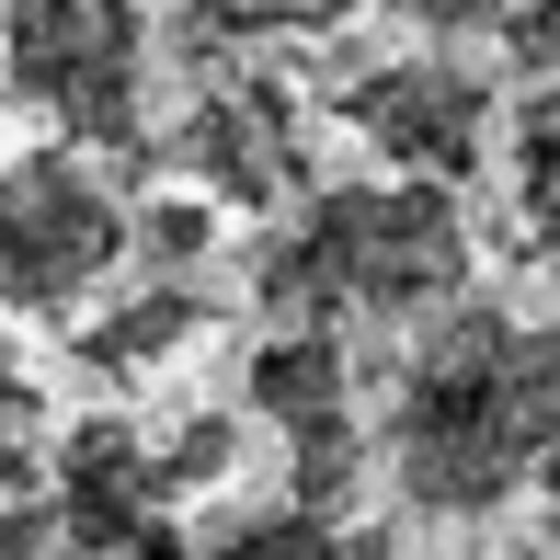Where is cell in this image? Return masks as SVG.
Wrapping results in <instances>:
<instances>
[{"instance_id": "9a60e30c", "label": "cell", "mask_w": 560, "mask_h": 560, "mask_svg": "<svg viewBox=\"0 0 560 560\" xmlns=\"http://www.w3.org/2000/svg\"><path fill=\"white\" fill-rule=\"evenodd\" d=\"M526 0H400V23L435 46H503V23H515Z\"/></svg>"}, {"instance_id": "4fadbf2b", "label": "cell", "mask_w": 560, "mask_h": 560, "mask_svg": "<svg viewBox=\"0 0 560 560\" xmlns=\"http://www.w3.org/2000/svg\"><path fill=\"white\" fill-rule=\"evenodd\" d=\"M218 229H229V207H207L195 184H172V195H149V207H138V264L172 275V287H195V264L218 252Z\"/></svg>"}, {"instance_id": "3957f363", "label": "cell", "mask_w": 560, "mask_h": 560, "mask_svg": "<svg viewBox=\"0 0 560 560\" xmlns=\"http://www.w3.org/2000/svg\"><path fill=\"white\" fill-rule=\"evenodd\" d=\"M161 35L149 0H0V92L58 126V149L126 161L161 138Z\"/></svg>"}, {"instance_id": "8fae6325", "label": "cell", "mask_w": 560, "mask_h": 560, "mask_svg": "<svg viewBox=\"0 0 560 560\" xmlns=\"http://www.w3.org/2000/svg\"><path fill=\"white\" fill-rule=\"evenodd\" d=\"M195 560H389V538H366V526H343V515H310V503H252V515H229Z\"/></svg>"}, {"instance_id": "ba28073f", "label": "cell", "mask_w": 560, "mask_h": 560, "mask_svg": "<svg viewBox=\"0 0 560 560\" xmlns=\"http://www.w3.org/2000/svg\"><path fill=\"white\" fill-rule=\"evenodd\" d=\"M503 241H515L526 275H560V81L515 92V115H503Z\"/></svg>"}, {"instance_id": "ac0fdd59", "label": "cell", "mask_w": 560, "mask_h": 560, "mask_svg": "<svg viewBox=\"0 0 560 560\" xmlns=\"http://www.w3.org/2000/svg\"><path fill=\"white\" fill-rule=\"evenodd\" d=\"M480 560H560V549H480Z\"/></svg>"}, {"instance_id": "9c48e42d", "label": "cell", "mask_w": 560, "mask_h": 560, "mask_svg": "<svg viewBox=\"0 0 560 560\" xmlns=\"http://www.w3.org/2000/svg\"><path fill=\"white\" fill-rule=\"evenodd\" d=\"M366 0H172V46L184 69H229L264 46H332Z\"/></svg>"}, {"instance_id": "7a4b0ae2", "label": "cell", "mask_w": 560, "mask_h": 560, "mask_svg": "<svg viewBox=\"0 0 560 560\" xmlns=\"http://www.w3.org/2000/svg\"><path fill=\"white\" fill-rule=\"evenodd\" d=\"M480 275V229L469 195L446 184H389V172H354L320 184L298 218H275L252 241V320L264 332H423V320L469 310Z\"/></svg>"}, {"instance_id": "2e32d148", "label": "cell", "mask_w": 560, "mask_h": 560, "mask_svg": "<svg viewBox=\"0 0 560 560\" xmlns=\"http://www.w3.org/2000/svg\"><path fill=\"white\" fill-rule=\"evenodd\" d=\"M503 69H515V92L560 81V0H526V12L503 23Z\"/></svg>"}, {"instance_id": "e0dca14e", "label": "cell", "mask_w": 560, "mask_h": 560, "mask_svg": "<svg viewBox=\"0 0 560 560\" xmlns=\"http://www.w3.org/2000/svg\"><path fill=\"white\" fill-rule=\"evenodd\" d=\"M23 400H35V377H23V354H12V332H0V423H12Z\"/></svg>"}, {"instance_id": "52a82bcc", "label": "cell", "mask_w": 560, "mask_h": 560, "mask_svg": "<svg viewBox=\"0 0 560 560\" xmlns=\"http://www.w3.org/2000/svg\"><path fill=\"white\" fill-rule=\"evenodd\" d=\"M172 515V469H161V435L138 412H81L58 435V549L81 560H126L149 549Z\"/></svg>"}, {"instance_id": "6da1fadb", "label": "cell", "mask_w": 560, "mask_h": 560, "mask_svg": "<svg viewBox=\"0 0 560 560\" xmlns=\"http://www.w3.org/2000/svg\"><path fill=\"white\" fill-rule=\"evenodd\" d=\"M377 480L423 526H492L560 492V320L469 298L377 366Z\"/></svg>"}, {"instance_id": "7c38bea8", "label": "cell", "mask_w": 560, "mask_h": 560, "mask_svg": "<svg viewBox=\"0 0 560 560\" xmlns=\"http://www.w3.org/2000/svg\"><path fill=\"white\" fill-rule=\"evenodd\" d=\"M46 549H58V446L0 423V560H46Z\"/></svg>"}, {"instance_id": "8992f818", "label": "cell", "mask_w": 560, "mask_h": 560, "mask_svg": "<svg viewBox=\"0 0 560 560\" xmlns=\"http://www.w3.org/2000/svg\"><path fill=\"white\" fill-rule=\"evenodd\" d=\"M161 161H172V184H195L229 218H298L320 195V172H310V104H298V81L264 69V58L195 69L184 115L161 126Z\"/></svg>"}, {"instance_id": "5bb4252c", "label": "cell", "mask_w": 560, "mask_h": 560, "mask_svg": "<svg viewBox=\"0 0 560 560\" xmlns=\"http://www.w3.org/2000/svg\"><path fill=\"white\" fill-rule=\"evenodd\" d=\"M149 435H161L172 503H207V492H229V469H241V423H229V412H172V423H149Z\"/></svg>"}, {"instance_id": "5b68a950", "label": "cell", "mask_w": 560, "mask_h": 560, "mask_svg": "<svg viewBox=\"0 0 560 560\" xmlns=\"http://www.w3.org/2000/svg\"><path fill=\"white\" fill-rule=\"evenodd\" d=\"M126 252H138V207L104 184V161L58 138L0 161V310L69 320L126 275Z\"/></svg>"}, {"instance_id": "30bf717a", "label": "cell", "mask_w": 560, "mask_h": 560, "mask_svg": "<svg viewBox=\"0 0 560 560\" xmlns=\"http://www.w3.org/2000/svg\"><path fill=\"white\" fill-rule=\"evenodd\" d=\"M195 332H207V287L149 275V287H126L104 320H81V366L92 377H149V366H172Z\"/></svg>"}, {"instance_id": "277c9868", "label": "cell", "mask_w": 560, "mask_h": 560, "mask_svg": "<svg viewBox=\"0 0 560 560\" xmlns=\"http://www.w3.org/2000/svg\"><path fill=\"white\" fill-rule=\"evenodd\" d=\"M503 115H515V104L492 92V69L457 58V46H400V58L332 69V126L389 172V184L469 195L480 172L503 161Z\"/></svg>"}]
</instances>
